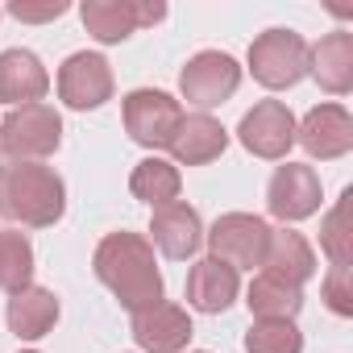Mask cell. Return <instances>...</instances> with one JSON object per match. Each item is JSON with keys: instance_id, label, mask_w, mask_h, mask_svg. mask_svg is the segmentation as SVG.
I'll use <instances>...</instances> for the list:
<instances>
[{"instance_id": "6da1fadb", "label": "cell", "mask_w": 353, "mask_h": 353, "mask_svg": "<svg viewBox=\"0 0 353 353\" xmlns=\"http://www.w3.org/2000/svg\"><path fill=\"white\" fill-rule=\"evenodd\" d=\"M96 279L121 299V307L133 316L141 307H154L162 299V270H158V258H154V245L150 237L141 233H108L100 245H96Z\"/></svg>"}, {"instance_id": "7a4b0ae2", "label": "cell", "mask_w": 353, "mask_h": 353, "mask_svg": "<svg viewBox=\"0 0 353 353\" xmlns=\"http://www.w3.org/2000/svg\"><path fill=\"white\" fill-rule=\"evenodd\" d=\"M67 212V183L54 166L42 162H5L0 166V216L26 225V229H50Z\"/></svg>"}, {"instance_id": "3957f363", "label": "cell", "mask_w": 353, "mask_h": 353, "mask_svg": "<svg viewBox=\"0 0 353 353\" xmlns=\"http://www.w3.org/2000/svg\"><path fill=\"white\" fill-rule=\"evenodd\" d=\"M63 145V117L54 104H26L0 121V154L9 162H42Z\"/></svg>"}, {"instance_id": "277c9868", "label": "cell", "mask_w": 353, "mask_h": 353, "mask_svg": "<svg viewBox=\"0 0 353 353\" xmlns=\"http://www.w3.org/2000/svg\"><path fill=\"white\" fill-rule=\"evenodd\" d=\"M307 42L295 30H266L254 38L250 46V75L270 88V92H287L307 75Z\"/></svg>"}, {"instance_id": "5b68a950", "label": "cell", "mask_w": 353, "mask_h": 353, "mask_svg": "<svg viewBox=\"0 0 353 353\" xmlns=\"http://www.w3.org/2000/svg\"><path fill=\"white\" fill-rule=\"evenodd\" d=\"M121 117H125V133L137 145L166 150L179 121H183V104L166 92H158V88H137L121 100Z\"/></svg>"}, {"instance_id": "8992f818", "label": "cell", "mask_w": 353, "mask_h": 353, "mask_svg": "<svg viewBox=\"0 0 353 353\" xmlns=\"http://www.w3.org/2000/svg\"><path fill=\"white\" fill-rule=\"evenodd\" d=\"M204 241H208V258H216V262H225V266H233V270H254V266H262V258H266V241H270V225L262 221V216H254V212H225V216H216V225L204 233Z\"/></svg>"}, {"instance_id": "52a82bcc", "label": "cell", "mask_w": 353, "mask_h": 353, "mask_svg": "<svg viewBox=\"0 0 353 353\" xmlns=\"http://www.w3.org/2000/svg\"><path fill=\"white\" fill-rule=\"evenodd\" d=\"M79 17H83V30L96 42L117 46L129 34H137L145 26H158L166 17V5L162 0H83Z\"/></svg>"}, {"instance_id": "ba28073f", "label": "cell", "mask_w": 353, "mask_h": 353, "mask_svg": "<svg viewBox=\"0 0 353 353\" xmlns=\"http://www.w3.org/2000/svg\"><path fill=\"white\" fill-rule=\"evenodd\" d=\"M237 88H241V67H237V59L225 54V50H200V54H192L188 67H183V75H179L183 100L196 104L200 112H208V108L233 100Z\"/></svg>"}, {"instance_id": "9c48e42d", "label": "cell", "mask_w": 353, "mask_h": 353, "mask_svg": "<svg viewBox=\"0 0 353 353\" xmlns=\"http://www.w3.org/2000/svg\"><path fill=\"white\" fill-rule=\"evenodd\" d=\"M320 196H324L320 174L307 162H283V166H274L270 183H266V208L283 225H295V221L316 216L320 212Z\"/></svg>"}, {"instance_id": "30bf717a", "label": "cell", "mask_w": 353, "mask_h": 353, "mask_svg": "<svg viewBox=\"0 0 353 353\" xmlns=\"http://www.w3.org/2000/svg\"><path fill=\"white\" fill-rule=\"evenodd\" d=\"M59 100L75 112H92L112 100V67L96 50H75L59 67Z\"/></svg>"}, {"instance_id": "8fae6325", "label": "cell", "mask_w": 353, "mask_h": 353, "mask_svg": "<svg viewBox=\"0 0 353 353\" xmlns=\"http://www.w3.org/2000/svg\"><path fill=\"white\" fill-rule=\"evenodd\" d=\"M237 137L241 145L254 154V158H266V162H283L287 150L295 145V117L283 100H258L241 125H237Z\"/></svg>"}, {"instance_id": "7c38bea8", "label": "cell", "mask_w": 353, "mask_h": 353, "mask_svg": "<svg viewBox=\"0 0 353 353\" xmlns=\"http://www.w3.org/2000/svg\"><path fill=\"white\" fill-rule=\"evenodd\" d=\"M129 332H133V341H137V349H141V353H183L196 328H192L188 307L158 299L154 307L133 312Z\"/></svg>"}, {"instance_id": "4fadbf2b", "label": "cell", "mask_w": 353, "mask_h": 353, "mask_svg": "<svg viewBox=\"0 0 353 353\" xmlns=\"http://www.w3.org/2000/svg\"><path fill=\"white\" fill-rule=\"evenodd\" d=\"M295 141L320 162L345 158L353 150V117H349V108L345 104H316L295 125Z\"/></svg>"}, {"instance_id": "5bb4252c", "label": "cell", "mask_w": 353, "mask_h": 353, "mask_svg": "<svg viewBox=\"0 0 353 353\" xmlns=\"http://www.w3.org/2000/svg\"><path fill=\"white\" fill-rule=\"evenodd\" d=\"M150 245H158L170 262L196 258L200 245H204V221H200V212L192 204H183V200L154 208V216H150Z\"/></svg>"}, {"instance_id": "9a60e30c", "label": "cell", "mask_w": 353, "mask_h": 353, "mask_svg": "<svg viewBox=\"0 0 353 353\" xmlns=\"http://www.w3.org/2000/svg\"><path fill=\"white\" fill-rule=\"evenodd\" d=\"M50 92V71L42 67V59L34 50H5L0 54V100L26 108V104H42V96Z\"/></svg>"}, {"instance_id": "2e32d148", "label": "cell", "mask_w": 353, "mask_h": 353, "mask_svg": "<svg viewBox=\"0 0 353 353\" xmlns=\"http://www.w3.org/2000/svg\"><path fill=\"white\" fill-rule=\"evenodd\" d=\"M225 145H229V129L216 117H208V112H192V117L179 121V129H174L166 150L174 154L179 166H204V162L221 158Z\"/></svg>"}, {"instance_id": "e0dca14e", "label": "cell", "mask_w": 353, "mask_h": 353, "mask_svg": "<svg viewBox=\"0 0 353 353\" xmlns=\"http://www.w3.org/2000/svg\"><path fill=\"white\" fill-rule=\"evenodd\" d=\"M5 320H9V332L17 341H42L54 324H59V295L50 287H21L9 295V307H5Z\"/></svg>"}, {"instance_id": "ac0fdd59", "label": "cell", "mask_w": 353, "mask_h": 353, "mask_svg": "<svg viewBox=\"0 0 353 353\" xmlns=\"http://www.w3.org/2000/svg\"><path fill=\"white\" fill-rule=\"evenodd\" d=\"M307 75H316V83L328 96H345L353 88V34L349 30L324 34L307 50Z\"/></svg>"}, {"instance_id": "d6986e66", "label": "cell", "mask_w": 353, "mask_h": 353, "mask_svg": "<svg viewBox=\"0 0 353 353\" xmlns=\"http://www.w3.org/2000/svg\"><path fill=\"white\" fill-rule=\"evenodd\" d=\"M237 291H241L237 270L225 266V262H216V258H200L188 270V307H196V312H208V316L229 312L233 299H237Z\"/></svg>"}, {"instance_id": "ffe728a7", "label": "cell", "mask_w": 353, "mask_h": 353, "mask_svg": "<svg viewBox=\"0 0 353 353\" xmlns=\"http://www.w3.org/2000/svg\"><path fill=\"white\" fill-rule=\"evenodd\" d=\"M262 270L291 283V287H303L312 274H316V250L307 245L303 233L295 229H270V241H266V258H262Z\"/></svg>"}, {"instance_id": "44dd1931", "label": "cell", "mask_w": 353, "mask_h": 353, "mask_svg": "<svg viewBox=\"0 0 353 353\" xmlns=\"http://www.w3.org/2000/svg\"><path fill=\"white\" fill-rule=\"evenodd\" d=\"M129 192H133V200H141V204H150V208H162V204H174V200H179L183 174H179V166H174V162H166V158L154 154V158H141V162L133 166Z\"/></svg>"}, {"instance_id": "7402d4cb", "label": "cell", "mask_w": 353, "mask_h": 353, "mask_svg": "<svg viewBox=\"0 0 353 353\" xmlns=\"http://www.w3.org/2000/svg\"><path fill=\"white\" fill-rule=\"evenodd\" d=\"M245 307L254 320H295L303 307V287H291L274 274H254L250 291H245Z\"/></svg>"}, {"instance_id": "603a6c76", "label": "cell", "mask_w": 353, "mask_h": 353, "mask_svg": "<svg viewBox=\"0 0 353 353\" xmlns=\"http://www.w3.org/2000/svg\"><path fill=\"white\" fill-rule=\"evenodd\" d=\"M34 283V245L17 229H0V287L9 295Z\"/></svg>"}, {"instance_id": "cb8c5ba5", "label": "cell", "mask_w": 353, "mask_h": 353, "mask_svg": "<svg viewBox=\"0 0 353 353\" xmlns=\"http://www.w3.org/2000/svg\"><path fill=\"white\" fill-rule=\"evenodd\" d=\"M349 200H353V192L345 188L341 192V200L324 212V221H320V250H324V258L332 262V266H349L353 262V233H349Z\"/></svg>"}, {"instance_id": "d4e9b609", "label": "cell", "mask_w": 353, "mask_h": 353, "mask_svg": "<svg viewBox=\"0 0 353 353\" xmlns=\"http://www.w3.org/2000/svg\"><path fill=\"white\" fill-rule=\"evenodd\" d=\"M245 353H303V332L295 320H254L245 332Z\"/></svg>"}, {"instance_id": "484cf974", "label": "cell", "mask_w": 353, "mask_h": 353, "mask_svg": "<svg viewBox=\"0 0 353 353\" xmlns=\"http://www.w3.org/2000/svg\"><path fill=\"white\" fill-rule=\"evenodd\" d=\"M320 295H324L328 312L353 316V274H349V266H328V274L320 283Z\"/></svg>"}, {"instance_id": "4316f807", "label": "cell", "mask_w": 353, "mask_h": 353, "mask_svg": "<svg viewBox=\"0 0 353 353\" xmlns=\"http://www.w3.org/2000/svg\"><path fill=\"white\" fill-rule=\"evenodd\" d=\"M9 13H13L17 21L38 26V21H54V17H63V13H67V0H46V5H26V0H13Z\"/></svg>"}, {"instance_id": "83f0119b", "label": "cell", "mask_w": 353, "mask_h": 353, "mask_svg": "<svg viewBox=\"0 0 353 353\" xmlns=\"http://www.w3.org/2000/svg\"><path fill=\"white\" fill-rule=\"evenodd\" d=\"M21 353H38V349H21Z\"/></svg>"}, {"instance_id": "f1b7e54d", "label": "cell", "mask_w": 353, "mask_h": 353, "mask_svg": "<svg viewBox=\"0 0 353 353\" xmlns=\"http://www.w3.org/2000/svg\"><path fill=\"white\" fill-rule=\"evenodd\" d=\"M196 353H208V349H196Z\"/></svg>"}]
</instances>
